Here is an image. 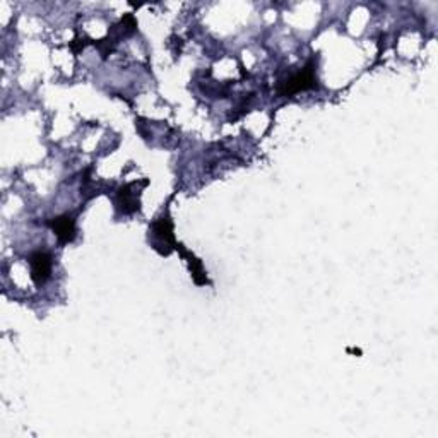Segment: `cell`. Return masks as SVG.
Wrapping results in <instances>:
<instances>
[{
	"label": "cell",
	"instance_id": "3957f363",
	"mask_svg": "<svg viewBox=\"0 0 438 438\" xmlns=\"http://www.w3.org/2000/svg\"><path fill=\"white\" fill-rule=\"evenodd\" d=\"M48 225L62 245L74 241V238H76V219L74 218H71L69 214H64V216L53 218Z\"/></svg>",
	"mask_w": 438,
	"mask_h": 438
},
{
	"label": "cell",
	"instance_id": "277c9868",
	"mask_svg": "<svg viewBox=\"0 0 438 438\" xmlns=\"http://www.w3.org/2000/svg\"><path fill=\"white\" fill-rule=\"evenodd\" d=\"M130 188H132V183L122 187L120 190H118V206H120L122 209H124V213L127 214L139 211V199H137V194L130 192Z\"/></svg>",
	"mask_w": 438,
	"mask_h": 438
},
{
	"label": "cell",
	"instance_id": "7a4b0ae2",
	"mask_svg": "<svg viewBox=\"0 0 438 438\" xmlns=\"http://www.w3.org/2000/svg\"><path fill=\"white\" fill-rule=\"evenodd\" d=\"M29 266H31V279L36 286H43L52 274L53 260L48 252L38 250L29 255Z\"/></svg>",
	"mask_w": 438,
	"mask_h": 438
},
{
	"label": "cell",
	"instance_id": "6da1fadb",
	"mask_svg": "<svg viewBox=\"0 0 438 438\" xmlns=\"http://www.w3.org/2000/svg\"><path fill=\"white\" fill-rule=\"evenodd\" d=\"M317 87V74H315V64L310 60L302 71L297 74L290 76L286 80H283L278 87L279 96H293L302 93V91L315 90Z\"/></svg>",
	"mask_w": 438,
	"mask_h": 438
}]
</instances>
